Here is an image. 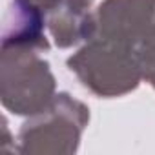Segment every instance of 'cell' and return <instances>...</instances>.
Instances as JSON below:
<instances>
[{
    "instance_id": "obj_3",
    "label": "cell",
    "mask_w": 155,
    "mask_h": 155,
    "mask_svg": "<svg viewBox=\"0 0 155 155\" xmlns=\"http://www.w3.org/2000/svg\"><path fill=\"white\" fill-rule=\"evenodd\" d=\"M55 77L37 49L2 46L0 99L15 115L31 117L55 99Z\"/></svg>"
},
{
    "instance_id": "obj_6",
    "label": "cell",
    "mask_w": 155,
    "mask_h": 155,
    "mask_svg": "<svg viewBox=\"0 0 155 155\" xmlns=\"http://www.w3.org/2000/svg\"><path fill=\"white\" fill-rule=\"evenodd\" d=\"M46 18L37 8L15 0L4 20L2 46H22L37 51H48L49 40L46 37Z\"/></svg>"
},
{
    "instance_id": "obj_5",
    "label": "cell",
    "mask_w": 155,
    "mask_h": 155,
    "mask_svg": "<svg viewBox=\"0 0 155 155\" xmlns=\"http://www.w3.org/2000/svg\"><path fill=\"white\" fill-rule=\"evenodd\" d=\"M37 8L44 18L46 28L58 48H71L88 40L93 33L95 0H20Z\"/></svg>"
},
{
    "instance_id": "obj_2",
    "label": "cell",
    "mask_w": 155,
    "mask_h": 155,
    "mask_svg": "<svg viewBox=\"0 0 155 155\" xmlns=\"http://www.w3.org/2000/svg\"><path fill=\"white\" fill-rule=\"evenodd\" d=\"M90 110L68 93H58L18 131L17 151L24 155H69L79 150Z\"/></svg>"
},
{
    "instance_id": "obj_4",
    "label": "cell",
    "mask_w": 155,
    "mask_h": 155,
    "mask_svg": "<svg viewBox=\"0 0 155 155\" xmlns=\"http://www.w3.org/2000/svg\"><path fill=\"white\" fill-rule=\"evenodd\" d=\"M153 26L155 0H104L93 11V33L90 38L99 37L137 48Z\"/></svg>"
},
{
    "instance_id": "obj_7",
    "label": "cell",
    "mask_w": 155,
    "mask_h": 155,
    "mask_svg": "<svg viewBox=\"0 0 155 155\" xmlns=\"http://www.w3.org/2000/svg\"><path fill=\"white\" fill-rule=\"evenodd\" d=\"M137 57L142 79L155 90V26L137 44Z\"/></svg>"
},
{
    "instance_id": "obj_1",
    "label": "cell",
    "mask_w": 155,
    "mask_h": 155,
    "mask_svg": "<svg viewBox=\"0 0 155 155\" xmlns=\"http://www.w3.org/2000/svg\"><path fill=\"white\" fill-rule=\"evenodd\" d=\"M68 68L91 93L120 97L133 91L140 79L137 48L93 37L68 58Z\"/></svg>"
}]
</instances>
